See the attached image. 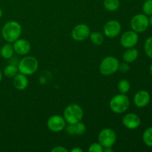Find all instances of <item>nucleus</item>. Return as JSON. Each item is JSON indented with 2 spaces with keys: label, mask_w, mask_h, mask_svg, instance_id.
I'll return each instance as SVG.
<instances>
[{
  "label": "nucleus",
  "mask_w": 152,
  "mask_h": 152,
  "mask_svg": "<svg viewBox=\"0 0 152 152\" xmlns=\"http://www.w3.org/2000/svg\"><path fill=\"white\" fill-rule=\"evenodd\" d=\"M122 30L120 22L115 19L108 21L103 27V34L108 38H115L120 34Z\"/></svg>",
  "instance_id": "1a4fd4ad"
},
{
  "label": "nucleus",
  "mask_w": 152,
  "mask_h": 152,
  "mask_svg": "<svg viewBox=\"0 0 152 152\" xmlns=\"http://www.w3.org/2000/svg\"><path fill=\"white\" fill-rule=\"evenodd\" d=\"M130 69V66H129V63L124 62L123 63H120L118 68V71H120L121 73H126L129 71Z\"/></svg>",
  "instance_id": "bb28decb"
},
{
  "label": "nucleus",
  "mask_w": 152,
  "mask_h": 152,
  "mask_svg": "<svg viewBox=\"0 0 152 152\" xmlns=\"http://www.w3.org/2000/svg\"><path fill=\"white\" fill-rule=\"evenodd\" d=\"M13 47L15 53L20 56L27 55L31 49V43L25 39H18L13 43Z\"/></svg>",
  "instance_id": "ddd939ff"
},
{
  "label": "nucleus",
  "mask_w": 152,
  "mask_h": 152,
  "mask_svg": "<svg viewBox=\"0 0 152 152\" xmlns=\"http://www.w3.org/2000/svg\"><path fill=\"white\" fill-rule=\"evenodd\" d=\"M66 132L71 136H82L86 133V126L80 121L75 124H69V126H67Z\"/></svg>",
  "instance_id": "2eb2a0df"
},
{
  "label": "nucleus",
  "mask_w": 152,
  "mask_h": 152,
  "mask_svg": "<svg viewBox=\"0 0 152 152\" xmlns=\"http://www.w3.org/2000/svg\"><path fill=\"white\" fill-rule=\"evenodd\" d=\"M13 86L16 88L17 90L23 91L27 88L28 86V80L26 75L19 73L17 74L14 77L13 80Z\"/></svg>",
  "instance_id": "dca6fc26"
},
{
  "label": "nucleus",
  "mask_w": 152,
  "mask_h": 152,
  "mask_svg": "<svg viewBox=\"0 0 152 152\" xmlns=\"http://www.w3.org/2000/svg\"><path fill=\"white\" fill-rule=\"evenodd\" d=\"M14 53V49H13L12 43H5L0 48V55H1V57L5 59H11L13 56Z\"/></svg>",
  "instance_id": "a211bd4d"
},
{
  "label": "nucleus",
  "mask_w": 152,
  "mask_h": 152,
  "mask_svg": "<svg viewBox=\"0 0 152 152\" xmlns=\"http://www.w3.org/2000/svg\"><path fill=\"white\" fill-rule=\"evenodd\" d=\"M117 88H118V90L120 93L126 94L129 91L131 88L130 83L129 82V80L123 79V80H120L118 85H117Z\"/></svg>",
  "instance_id": "5701e85b"
},
{
  "label": "nucleus",
  "mask_w": 152,
  "mask_h": 152,
  "mask_svg": "<svg viewBox=\"0 0 152 152\" xmlns=\"http://www.w3.org/2000/svg\"><path fill=\"white\" fill-rule=\"evenodd\" d=\"M2 73H1V71H0V83L1 82V80H2Z\"/></svg>",
  "instance_id": "2f4dec72"
},
{
  "label": "nucleus",
  "mask_w": 152,
  "mask_h": 152,
  "mask_svg": "<svg viewBox=\"0 0 152 152\" xmlns=\"http://www.w3.org/2000/svg\"><path fill=\"white\" fill-rule=\"evenodd\" d=\"M18 67L14 64H10L7 65L5 68H4V75L8 78H13L16 74H18Z\"/></svg>",
  "instance_id": "412c9836"
},
{
  "label": "nucleus",
  "mask_w": 152,
  "mask_h": 152,
  "mask_svg": "<svg viewBox=\"0 0 152 152\" xmlns=\"http://www.w3.org/2000/svg\"><path fill=\"white\" fill-rule=\"evenodd\" d=\"M22 28L20 24L16 21L7 22L1 28V36L7 42L13 43L20 38Z\"/></svg>",
  "instance_id": "f257e3e1"
},
{
  "label": "nucleus",
  "mask_w": 152,
  "mask_h": 152,
  "mask_svg": "<svg viewBox=\"0 0 152 152\" xmlns=\"http://www.w3.org/2000/svg\"><path fill=\"white\" fill-rule=\"evenodd\" d=\"M138 56H139V52L137 49L131 48H127V50L123 53V59L124 62L127 63H132L137 59Z\"/></svg>",
  "instance_id": "f3484780"
},
{
  "label": "nucleus",
  "mask_w": 152,
  "mask_h": 152,
  "mask_svg": "<svg viewBox=\"0 0 152 152\" xmlns=\"http://www.w3.org/2000/svg\"><path fill=\"white\" fill-rule=\"evenodd\" d=\"M66 126V121L61 115H53L49 117L47 126L49 130L53 132H62Z\"/></svg>",
  "instance_id": "9b49d317"
},
{
  "label": "nucleus",
  "mask_w": 152,
  "mask_h": 152,
  "mask_svg": "<svg viewBox=\"0 0 152 152\" xmlns=\"http://www.w3.org/2000/svg\"><path fill=\"white\" fill-rule=\"evenodd\" d=\"M51 151L52 152H68V150L66 148H65L64 146L59 145V146H56L53 148H52Z\"/></svg>",
  "instance_id": "cd10ccee"
},
{
  "label": "nucleus",
  "mask_w": 152,
  "mask_h": 152,
  "mask_svg": "<svg viewBox=\"0 0 152 152\" xmlns=\"http://www.w3.org/2000/svg\"><path fill=\"white\" fill-rule=\"evenodd\" d=\"M122 122H123V126L128 129L134 130V129H137L140 126L141 119L137 114L134 113H129L123 117Z\"/></svg>",
  "instance_id": "f8f14e48"
},
{
  "label": "nucleus",
  "mask_w": 152,
  "mask_h": 152,
  "mask_svg": "<svg viewBox=\"0 0 152 152\" xmlns=\"http://www.w3.org/2000/svg\"><path fill=\"white\" fill-rule=\"evenodd\" d=\"M84 116V112L80 105L72 103L65 108L63 112V117L68 124H75L82 121Z\"/></svg>",
  "instance_id": "f03ea898"
},
{
  "label": "nucleus",
  "mask_w": 152,
  "mask_h": 152,
  "mask_svg": "<svg viewBox=\"0 0 152 152\" xmlns=\"http://www.w3.org/2000/svg\"><path fill=\"white\" fill-rule=\"evenodd\" d=\"M120 5V0H104L103 1L104 7L108 11H116L119 9Z\"/></svg>",
  "instance_id": "aec40b11"
},
{
  "label": "nucleus",
  "mask_w": 152,
  "mask_h": 152,
  "mask_svg": "<svg viewBox=\"0 0 152 152\" xmlns=\"http://www.w3.org/2000/svg\"><path fill=\"white\" fill-rule=\"evenodd\" d=\"M89 38H90L91 42L95 45H101L102 44H103L104 40H105L103 34L98 31L91 32Z\"/></svg>",
  "instance_id": "6ab92c4d"
},
{
  "label": "nucleus",
  "mask_w": 152,
  "mask_h": 152,
  "mask_svg": "<svg viewBox=\"0 0 152 152\" xmlns=\"http://www.w3.org/2000/svg\"><path fill=\"white\" fill-rule=\"evenodd\" d=\"M151 96L147 91L140 90L134 96V103L138 108H144L149 104Z\"/></svg>",
  "instance_id": "4468645a"
},
{
  "label": "nucleus",
  "mask_w": 152,
  "mask_h": 152,
  "mask_svg": "<svg viewBox=\"0 0 152 152\" xmlns=\"http://www.w3.org/2000/svg\"><path fill=\"white\" fill-rule=\"evenodd\" d=\"M142 11L146 16L152 15V0H146L142 4Z\"/></svg>",
  "instance_id": "393cba45"
},
{
  "label": "nucleus",
  "mask_w": 152,
  "mask_h": 152,
  "mask_svg": "<svg viewBox=\"0 0 152 152\" xmlns=\"http://www.w3.org/2000/svg\"><path fill=\"white\" fill-rule=\"evenodd\" d=\"M130 106V100L126 94H120L113 96L109 102V107L115 114H123L126 112Z\"/></svg>",
  "instance_id": "7ed1b4c3"
},
{
  "label": "nucleus",
  "mask_w": 152,
  "mask_h": 152,
  "mask_svg": "<svg viewBox=\"0 0 152 152\" xmlns=\"http://www.w3.org/2000/svg\"><path fill=\"white\" fill-rule=\"evenodd\" d=\"M71 152H83V150L80 147H77V148H74L71 149Z\"/></svg>",
  "instance_id": "c85d7f7f"
},
{
  "label": "nucleus",
  "mask_w": 152,
  "mask_h": 152,
  "mask_svg": "<svg viewBox=\"0 0 152 152\" xmlns=\"http://www.w3.org/2000/svg\"><path fill=\"white\" fill-rule=\"evenodd\" d=\"M142 140L147 146L152 147V127L145 129L142 134Z\"/></svg>",
  "instance_id": "4be33fe9"
},
{
  "label": "nucleus",
  "mask_w": 152,
  "mask_h": 152,
  "mask_svg": "<svg viewBox=\"0 0 152 152\" xmlns=\"http://www.w3.org/2000/svg\"><path fill=\"white\" fill-rule=\"evenodd\" d=\"M0 56H1V55H0Z\"/></svg>",
  "instance_id": "f704fd0d"
},
{
  "label": "nucleus",
  "mask_w": 152,
  "mask_h": 152,
  "mask_svg": "<svg viewBox=\"0 0 152 152\" xmlns=\"http://www.w3.org/2000/svg\"><path fill=\"white\" fill-rule=\"evenodd\" d=\"M144 50L147 56L152 59V36L145 40V45H144Z\"/></svg>",
  "instance_id": "b1692460"
},
{
  "label": "nucleus",
  "mask_w": 152,
  "mask_h": 152,
  "mask_svg": "<svg viewBox=\"0 0 152 152\" xmlns=\"http://www.w3.org/2000/svg\"><path fill=\"white\" fill-rule=\"evenodd\" d=\"M148 22H149V25L152 26V15L150 16V18H148Z\"/></svg>",
  "instance_id": "7c9ffc66"
},
{
  "label": "nucleus",
  "mask_w": 152,
  "mask_h": 152,
  "mask_svg": "<svg viewBox=\"0 0 152 152\" xmlns=\"http://www.w3.org/2000/svg\"><path fill=\"white\" fill-rule=\"evenodd\" d=\"M103 151L104 152H112L113 149L111 147H108V148H104Z\"/></svg>",
  "instance_id": "c756f323"
},
{
  "label": "nucleus",
  "mask_w": 152,
  "mask_h": 152,
  "mask_svg": "<svg viewBox=\"0 0 152 152\" xmlns=\"http://www.w3.org/2000/svg\"><path fill=\"white\" fill-rule=\"evenodd\" d=\"M131 28L132 31L137 34L145 32L149 26L148 18L144 13H139L132 17L130 22Z\"/></svg>",
  "instance_id": "423d86ee"
},
{
  "label": "nucleus",
  "mask_w": 152,
  "mask_h": 152,
  "mask_svg": "<svg viewBox=\"0 0 152 152\" xmlns=\"http://www.w3.org/2000/svg\"><path fill=\"white\" fill-rule=\"evenodd\" d=\"M17 67L19 73L30 76L37 72L39 68V62L34 56H27L18 62Z\"/></svg>",
  "instance_id": "20e7f679"
},
{
  "label": "nucleus",
  "mask_w": 152,
  "mask_h": 152,
  "mask_svg": "<svg viewBox=\"0 0 152 152\" xmlns=\"http://www.w3.org/2000/svg\"><path fill=\"white\" fill-rule=\"evenodd\" d=\"M117 140L115 132L111 129H104L98 135V142L104 148L112 147Z\"/></svg>",
  "instance_id": "0eeeda50"
},
{
  "label": "nucleus",
  "mask_w": 152,
  "mask_h": 152,
  "mask_svg": "<svg viewBox=\"0 0 152 152\" xmlns=\"http://www.w3.org/2000/svg\"><path fill=\"white\" fill-rule=\"evenodd\" d=\"M138 34L132 30L124 32L120 37V45L126 49L134 47L138 43Z\"/></svg>",
  "instance_id": "6e6552de"
},
{
  "label": "nucleus",
  "mask_w": 152,
  "mask_h": 152,
  "mask_svg": "<svg viewBox=\"0 0 152 152\" xmlns=\"http://www.w3.org/2000/svg\"><path fill=\"white\" fill-rule=\"evenodd\" d=\"M120 62L113 56H105L99 64V71L103 76H111L118 71Z\"/></svg>",
  "instance_id": "39448f33"
},
{
  "label": "nucleus",
  "mask_w": 152,
  "mask_h": 152,
  "mask_svg": "<svg viewBox=\"0 0 152 152\" xmlns=\"http://www.w3.org/2000/svg\"><path fill=\"white\" fill-rule=\"evenodd\" d=\"M1 16H2V10L0 8V19H1Z\"/></svg>",
  "instance_id": "473e14b6"
},
{
  "label": "nucleus",
  "mask_w": 152,
  "mask_h": 152,
  "mask_svg": "<svg viewBox=\"0 0 152 152\" xmlns=\"http://www.w3.org/2000/svg\"><path fill=\"white\" fill-rule=\"evenodd\" d=\"M89 152H103V147L98 142H94L90 145L88 148Z\"/></svg>",
  "instance_id": "a878e982"
},
{
  "label": "nucleus",
  "mask_w": 152,
  "mask_h": 152,
  "mask_svg": "<svg viewBox=\"0 0 152 152\" xmlns=\"http://www.w3.org/2000/svg\"><path fill=\"white\" fill-rule=\"evenodd\" d=\"M150 73H151V74L152 75V64L151 65V66H150Z\"/></svg>",
  "instance_id": "72a5a7b5"
},
{
  "label": "nucleus",
  "mask_w": 152,
  "mask_h": 152,
  "mask_svg": "<svg viewBox=\"0 0 152 152\" xmlns=\"http://www.w3.org/2000/svg\"><path fill=\"white\" fill-rule=\"evenodd\" d=\"M90 33V28L86 24H79L73 28L71 31V37L75 41H85L89 37Z\"/></svg>",
  "instance_id": "9d476101"
}]
</instances>
